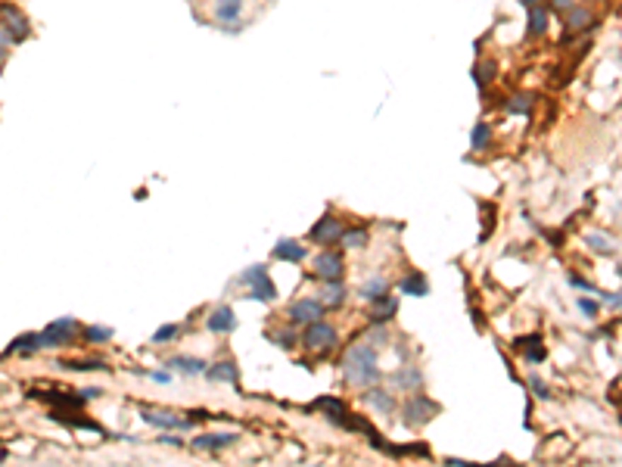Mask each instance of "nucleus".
I'll use <instances>...</instances> for the list:
<instances>
[{"label": "nucleus", "instance_id": "42", "mask_svg": "<svg viewBox=\"0 0 622 467\" xmlns=\"http://www.w3.org/2000/svg\"><path fill=\"white\" fill-rule=\"evenodd\" d=\"M153 380H156V384H168V380H171V374H165V371H156V374H153Z\"/></svg>", "mask_w": 622, "mask_h": 467}, {"label": "nucleus", "instance_id": "40", "mask_svg": "<svg viewBox=\"0 0 622 467\" xmlns=\"http://www.w3.org/2000/svg\"><path fill=\"white\" fill-rule=\"evenodd\" d=\"M293 340H296L293 333H277V342L280 346H287V349H293Z\"/></svg>", "mask_w": 622, "mask_h": 467}, {"label": "nucleus", "instance_id": "23", "mask_svg": "<svg viewBox=\"0 0 622 467\" xmlns=\"http://www.w3.org/2000/svg\"><path fill=\"white\" fill-rule=\"evenodd\" d=\"M342 299H345V287L340 280H330L324 290H321V306H340Z\"/></svg>", "mask_w": 622, "mask_h": 467}, {"label": "nucleus", "instance_id": "2", "mask_svg": "<svg viewBox=\"0 0 622 467\" xmlns=\"http://www.w3.org/2000/svg\"><path fill=\"white\" fill-rule=\"evenodd\" d=\"M0 28H4V35H6V41L10 44H22L31 35L28 16L22 13L16 4H0Z\"/></svg>", "mask_w": 622, "mask_h": 467}, {"label": "nucleus", "instance_id": "22", "mask_svg": "<svg viewBox=\"0 0 622 467\" xmlns=\"http://www.w3.org/2000/svg\"><path fill=\"white\" fill-rule=\"evenodd\" d=\"M252 287H255V299H265V302H271V299H277V287L271 284V277H267V271L265 275H258L255 280H252Z\"/></svg>", "mask_w": 622, "mask_h": 467}, {"label": "nucleus", "instance_id": "31", "mask_svg": "<svg viewBox=\"0 0 622 467\" xmlns=\"http://www.w3.org/2000/svg\"><path fill=\"white\" fill-rule=\"evenodd\" d=\"M519 349H526V358H529V362H541V358H545V349H541V342H539V337H523L517 342Z\"/></svg>", "mask_w": 622, "mask_h": 467}, {"label": "nucleus", "instance_id": "9", "mask_svg": "<svg viewBox=\"0 0 622 467\" xmlns=\"http://www.w3.org/2000/svg\"><path fill=\"white\" fill-rule=\"evenodd\" d=\"M563 25H566V35H579V31H585V28L594 25V13L570 6V13L563 16Z\"/></svg>", "mask_w": 622, "mask_h": 467}, {"label": "nucleus", "instance_id": "33", "mask_svg": "<svg viewBox=\"0 0 622 467\" xmlns=\"http://www.w3.org/2000/svg\"><path fill=\"white\" fill-rule=\"evenodd\" d=\"M340 237H342V246H349V249H358L367 243V231H342Z\"/></svg>", "mask_w": 622, "mask_h": 467}, {"label": "nucleus", "instance_id": "16", "mask_svg": "<svg viewBox=\"0 0 622 467\" xmlns=\"http://www.w3.org/2000/svg\"><path fill=\"white\" fill-rule=\"evenodd\" d=\"M274 255L283 262H302L305 259V246L296 243V240H280L277 246H274Z\"/></svg>", "mask_w": 622, "mask_h": 467}, {"label": "nucleus", "instance_id": "25", "mask_svg": "<svg viewBox=\"0 0 622 467\" xmlns=\"http://www.w3.org/2000/svg\"><path fill=\"white\" fill-rule=\"evenodd\" d=\"M401 293H408V296H427V293H430L427 277H423V275L405 277V280H401Z\"/></svg>", "mask_w": 622, "mask_h": 467}, {"label": "nucleus", "instance_id": "4", "mask_svg": "<svg viewBox=\"0 0 622 467\" xmlns=\"http://www.w3.org/2000/svg\"><path fill=\"white\" fill-rule=\"evenodd\" d=\"M75 340V321L72 318H59V321L47 324L41 330V346H69Z\"/></svg>", "mask_w": 622, "mask_h": 467}, {"label": "nucleus", "instance_id": "27", "mask_svg": "<svg viewBox=\"0 0 622 467\" xmlns=\"http://www.w3.org/2000/svg\"><path fill=\"white\" fill-rule=\"evenodd\" d=\"M386 290H389V287H386V280H383V277H374V280H367V284L361 287V299L376 302L380 296H386Z\"/></svg>", "mask_w": 622, "mask_h": 467}, {"label": "nucleus", "instance_id": "45", "mask_svg": "<svg viewBox=\"0 0 622 467\" xmlns=\"http://www.w3.org/2000/svg\"><path fill=\"white\" fill-rule=\"evenodd\" d=\"M4 57H6V47H0V62H4Z\"/></svg>", "mask_w": 622, "mask_h": 467}, {"label": "nucleus", "instance_id": "5", "mask_svg": "<svg viewBox=\"0 0 622 467\" xmlns=\"http://www.w3.org/2000/svg\"><path fill=\"white\" fill-rule=\"evenodd\" d=\"M302 340H305V346H309V349H330L336 342V330L318 318V321L309 324V330H305Z\"/></svg>", "mask_w": 622, "mask_h": 467}, {"label": "nucleus", "instance_id": "12", "mask_svg": "<svg viewBox=\"0 0 622 467\" xmlns=\"http://www.w3.org/2000/svg\"><path fill=\"white\" fill-rule=\"evenodd\" d=\"M548 10L545 6H529V25H526V38H541L548 31Z\"/></svg>", "mask_w": 622, "mask_h": 467}, {"label": "nucleus", "instance_id": "19", "mask_svg": "<svg viewBox=\"0 0 622 467\" xmlns=\"http://www.w3.org/2000/svg\"><path fill=\"white\" fill-rule=\"evenodd\" d=\"M364 402L374 405L380 415H389V411L396 408V402H392V396L386 393V389H371V393H364Z\"/></svg>", "mask_w": 622, "mask_h": 467}, {"label": "nucleus", "instance_id": "28", "mask_svg": "<svg viewBox=\"0 0 622 467\" xmlns=\"http://www.w3.org/2000/svg\"><path fill=\"white\" fill-rule=\"evenodd\" d=\"M585 246L594 249V253H601V255H610L613 249H616L607 233H588V237H585Z\"/></svg>", "mask_w": 622, "mask_h": 467}, {"label": "nucleus", "instance_id": "36", "mask_svg": "<svg viewBox=\"0 0 622 467\" xmlns=\"http://www.w3.org/2000/svg\"><path fill=\"white\" fill-rule=\"evenodd\" d=\"M59 368H69V371H100L103 362H59Z\"/></svg>", "mask_w": 622, "mask_h": 467}, {"label": "nucleus", "instance_id": "26", "mask_svg": "<svg viewBox=\"0 0 622 467\" xmlns=\"http://www.w3.org/2000/svg\"><path fill=\"white\" fill-rule=\"evenodd\" d=\"M168 364L180 374H206V362H200V358H171Z\"/></svg>", "mask_w": 622, "mask_h": 467}, {"label": "nucleus", "instance_id": "41", "mask_svg": "<svg viewBox=\"0 0 622 467\" xmlns=\"http://www.w3.org/2000/svg\"><path fill=\"white\" fill-rule=\"evenodd\" d=\"M551 4H554L557 10H570V6H576L579 0H551Z\"/></svg>", "mask_w": 622, "mask_h": 467}, {"label": "nucleus", "instance_id": "32", "mask_svg": "<svg viewBox=\"0 0 622 467\" xmlns=\"http://www.w3.org/2000/svg\"><path fill=\"white\" fill-rule=\"evenodd\" d=\"M489 140H492L489 125L479 122L476 128H473V134H470V146H473V150H485V146H489Z\"/></svg>", "mask_w": 622, "mask_h": 467}, {"label": "nucleus", "instance_id": "20", "mask_svg": "<svg viewBox=\"0 0 622 467\" xmlns=\"http://www.w3.org/2000/svg\"><path fill=\"white\" fill-rule=\"evenodd\" d=\"M532 106H535V93L529 91H519L517 97L507 100V113H514V115H529Z\"/></svg>", "mask_w": 622, "mask_h": 467}, {"label": "nucleus", "instance_id": "18", "mask_svg": "<svg viewBox=\"0 0 622 467\" xmlns=\"http://www.w3.org/2000/svg\"><path fill=\"white\" fill-rule=\"evenodd\" d=\"M209 380H221V384H237V364L234 362H218L206 371Z\"/></svg>", "mask_w": 622, "mask_h": 467}, {"label": "nucleus", "instance_id": "24", "mask_svg": "<svg viewBox=\"0 0 622 467\" xmlns=\"http://www.w3.org/2000/svg\"><path fill=\"white\" fill-rule=\"evenodd\" d=\"M35 396V399H44V402H53V405H69V408H78V405H81L84 399L81 396H69V393H31Z\"/></svg>", "mask_w": 622, "mask_h": 467}, {"label": "nucleus", "instance_id": "1", "mask_svg": "<svg viewBox=\"0 0 622 467\" xmlns=\"http://www.w3.org/2000/svg\"><path fill=\"white\" fill-rule=\"evenodd\" d=\"M342 371L349 377V384L355 386H371L380 380V368H376V352L371 342H358L352 346L342 358Z\"/></svg>", "mask_w": 622, "mask_h": 467}, {"label": "nucleus", "instance_id": "38", "mask_svg": "<svg viewBox=\"0 0 622 467\" xmlns=\"http://www.w3.org/2000/svg\"><path fill=\"white\" fill-rule=\"evenodd\" d=\"M265 271H267V268H265V265H255V268H249V271H246V275H243V280H246V284H252V280H255L258 275H265Z\"/></svg>", "mask_w": 622, "mask_h": 467}, {"label": "nucleus", "instance_id": "6", "mask_svg": "<svg viewBox=\"0 0 622 467\" xmlns=\"http://www.w3.org/2000/svg\"><path fill=\"white\" fill-rule=\"evenodd\" d=\"M321 315H324V306H321L318 299H299L289 306V318H293L296 324H311V321H318Z\"/></svg>", "mask_w": 622, "mask_h": 467}, {"label": "nucleus", "instance_id": "7", "mask_svg": "<svg viewBox=\"0 0 622 467\" xmlns=\"http://www.w3.org/2000/svg\"><path fill=\"white\" fill-rule=\"evenodd\" d=\"M314 275L324 280H340L342 275V255L340 253H321L314 259Z\"/></svg>", "mask_w": 622, "mask_h": 467}, {"label": "nucleus", "instance_id": "14", "mask_svg": "<svg viewBox=\"0 0 622 467\" xmlns=\"http://www.w3.org/2000/svg\"><path fill=\"white\" fill-rule=\"evenodd\" d=\"M144 420L153 427H165V430H175V427H190V420H180L171 411H144Z\"/></svg>", "mask_w": 622, "mask_h": 467}, {"label": "nucleus", "instance_id": "13", "mask_svg": "<svg viewBox=\"0 0 622 467\" xmlns=\"http://www.w3.org/2000/svg\"><path fill=\"white\" fill-rule=\"evenodd\" d=\"M234 321H237V318H234V311L227 309V306H221V309H215L209 315V330L212 333H227V330H234Z\"/></svg>", "mask_w": 622, "mask_h": 467}, {"label": "nucleus", "instance_id": "34", "mask_svg": "<svg viewBox=\"0 0 622 467\" xmlns=\"http://www.w3.org/2000/svg\"><path fill=\"white\" fill-rule=\"evenodd\" d=\"M84 337H88V342H106L113 337V330L109 327H84Z\"/></svg>", "mask_w": 622, "mask_h": 467}, {"label": "nucleus", "instance_id": "30", "mask_svg": "<svg viewBox=\"0 0 622 467\" xmlns=\"http://www.w3.org/2000/svg\"><path fill=\"white\" fill-rule=\"evenodd\" d=\"M376 302H380V306H376V309H374V315H371V318H374V321H376V324H380V321H389V318H392V315H396V309H398V302H396V299H386V296H380V299H376Z\"/></svg>", "mask_w": 622, "mask_h": 467}, {"label": "nucleus", "instance_id": "11", "mask_svg": "<svg viewBox=\"0 0 622 467\" xmlns=\"http://www.w3.org/2000/svg\"><path fill=\"white\" fill-rule=\"evenodd\" d=\"M53 420H62V424L75 427V430H91V433H103V427L91 417H75V411H50Z\"/></svg>", "mask_w": 622, "mask_h": 467}, {"label": "nucleus", "instance_id": "35", "mask_svg": "<svg viewBox=\"0 0 622 467\" xmlns=\"http://www.w3.org/2000/svg\"><path fill=\"white\" fill-rule=\"evenodd\" d=\"M178 333H180L178 324H165V327H159V330L153 333V342H168V340H175Z\"/></svg>", "mask_w": 622, "mask_h": 467}, {"label": "nucleus", "instance_id": "43", "mask_svg": "<svg viewBox=\"0 0 622 467\" xmlns=\"http://www.w3.org/2000/svg\"><path fill=\"white\" fill-rule=\"evenodd\" d=\"M0 47H10V41H6V35H4V28H0Z\"/></svg>", "mask_w": 622, "mask_h": 467}, {"label": "nucleus", "instance_id": "39", "mask_svg": "<svg viewBox=\"0 0 622 467\" xmlns=\"http://www.w3.org/2000/svg\"><path fill=\"white\" fill-rule=\"evenodd\" d=\"M532 389H535V393L541 396V399H548V396H551V393H548V386L541 384V380H535V377H532Z\"/></svg>", "mask_w": 622, "mask_h": 467}, {"label": "nucleus", "instance_id": "21", "mask_svg": "<svg viewBox=\"0 0 622 467\" xmlns=\"http://www.w3.org/2000/svg\"><path fill=\"white\" fill-rule=\"evenodd\" d=\"M420 380H423L420 371H414L411 364H408V368H401L396 377H392V386H396V389H411L414 386L417 389V386H420Z\"/></svg>", "mask_w": 622, "mask_h": 467}, {"label": "nucleus", "instance_id": "8", "mask_svg": "<svg viewBox=\"0 0 622 467\" xmlns=\"http://www.w3.org/2000/svg\"><path fill=\"white\" fill-rule=\"evenodd\" d=\"M340 233H342V224L336 221L333 215H324V218H321V221L311 228V240H314V243H333Z\"/></svg>", "mask_w": 622, "mask_h": 467}, {"label": "nucleus", "instance_id": "15", "mask_svg": "<svg viewBox=\"0 0 622 467\" xmlns=\"http://www.w3.org/2000/svg\"><path fill=\"white\" fill-rule=\"evenodd\" d=\"M240 6H243V0H215V19L231 25V22L240 19Z\"/></svg>", "mask_w": 622, "mask_h": 467}, {"label": "nucleus", "instance_id": "44", "mask_svg": "<svg viewBox=\"0 0 622 467\" xmlns=\"http://www.w3.org/2000/svg\"><path fill=\"white\" fill-rule=\"evenodd\" d=\"M519 4H526V6H532V4H539V0H519Z\"/></svg>", "mask_w": 622, "mask_h": 467}, {"label": "nucleus", "instance_id": "3", "mask_svg": "<svg viewBox=\"0 0 622 467\" xmlns=\"http://www.w3.org/2000/svg\"><path fill=\"white\" fill-rule=\"evenodd\" d=\"M436 415H439V405L432 399H427V396H411L408 405H405V424L408 427H423V424H430Z\"/></svg>", "mask_w": 622, "mask_h": 467}, {"label": "nucleus", "instance_id": "17", "mask_svg": "<svg viewBox=\"0 0 622 467\" xmlns=\"http://www.w3.org/2000/svg\"><path fill=\"white\" fill-rule=\"evenodd\" d=\"M35 349H44L41 346V333H22V337H16L10 346H6V355H13V352H35Z\"/></svg>", "mask_w": 622, "mask_h": 467}, {"label": "nucleus", "instance_id": "10", "mask_svg": "<svg viewBox=\"0 0 622 467\" xmlns=\"http://www.w3.org/2000/svg\"><path fill=\"white\" fill-rule=\"evenodd\" d=\"M234 442H237V433H202V436H196V439H193V446H196V449H212V451H218V449L234 446Z\"/></svg>", "mask_w": 622, "mask_h": 467}, {"label": "nucleus", "instance_id": "37", "mask_svg": "<svg viewBox=\"0 0 622 467\" xmlns=\"http://www.w3.org/2000/svg\"><path fill=\"white\" fill-rule=\"evenodd\" d=\"M579 309H582V315H585V318H597V302L594 299H585V296H582Z\"/></svg>", "mask_w": 622, "mask_h": 467}, {"label": "nucleus", "instance_id": "29", "mask_svg": "<svg viewBox=\"0 0 622 467\" xmlns=\"http://www.w3.org/2000/svg\"><path fill=\"white\" fill-rule=\"evenodd\" d=\"M314 408H318V411H330V417H333V420H340L342 415H349V411H345V405L340 399H330V396H324V399L314 402Z\"/></svg>", "mask_w": 622, "mask_h": 467}]
</instances>
